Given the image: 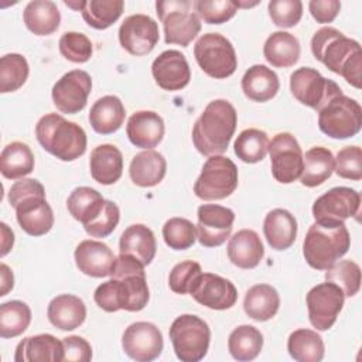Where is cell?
<instances>
[{"instance_id": "cell-1", "label": "cell", "mask_w": 362, "mask_h": 362, "mask_svg": "<svg viewBox=\"0 0 362 362\" xmlns=\"http://www.w3.org/2000/svg\"><path fill=\"white\" fill-rule=\"evenodd\" d=\"M112 279L99 284L93 298L98 307L107 313L119 310L140 311L150 298L144 264L129 255H119L115 262Z\"/></svg>"}, {"instance_id": "cell-2", "label": "cell", "mask_w": 362, "mask_h": 362, "mask_svg": "<svg viewBox=\"0 0 362 362\" xmlns=\"http://www.w3.org/2000/svg\"><path fill=\"white\" fill-rule=\"evenodd\" d=\"M311 52L329 71L361 89L362 49L358 41L345 37L334 27H322L311 38Z\"/></svg>"}, {"instance_id": "cell-3", "label": "cell", "mask_w": 362, "mask_h": 362, "mask_svg": "<svg viewBox=\"0 0 362 362\" xmlns=\"http://www.w3.org/2000/svg\"><path fill=\"white\" fill-rule=\"evenodd\" d=\"M238 123L233 105L225 99H215L206 105L192 127V143L204 156H219L226 151Z\"/></svg>"}, {"instance_id": "cell-4", "label": "cell", "mask_w": 362, "mask_h": 362, "mask_svg": "<svg viewBox=\"0 0 362 362\" xmlns=\"http://www.w3.org/2000/svg\"><path fill=\"white\" fill-rule=\"evenodd\" d=\"M8 202L16 209L20 228L31 236L48 233L54 225V212L45 199L44 185L34 178L16 181L8 191Z\"/></svg>"}, {"instance_id": "cell-5", "label": "cell", "mask_w": 362, "mask_h": 362, "mask_svg": "<svg viewBox=\"0 0 362 362\" xmlns=\"http://www.w3.org/2000/svg\"><path fill=\"white\" fill-rule=\"evenodd\" d=\"M35 137L45 151L61 161H74L86 151L85 130L58 113H48L37 122Z\"/></svg>"}, {"instance_id": "cell-6", "label": "cell", "mask_w": 362, "mask_h": 362, "mask_svg": "<svg viewBox=\"0 0 362 362\" xmlns=\"http://www.w3.org/2000/svg\"><path fill=\"white\" fill-rule=\"evenodd\" d=\"M351 246V236L345 223L324 225L314 222L304 238L303 255L305 262L317 270H328Z\"/></svg>"}, {"instance_id": "cell-7", "label": "cell", "mask_w": 362, "mask_h": 362, "mask_svg": "<svg viewBox=\"0 0 362 362\" xmlns=\"http://www.w3.org/2000/svg\"><path fill=\"white\" fill-rule=\"evenodd\" d=\"M156 10L164 28L167 44L188 47L201 31V20L189 0H160Z\"/></svg>"}, {"instance_id": "cell-8", "label": "cell", "mask_w": 362, "mask_h": 362, "mask_svg": "<svg viewBox=\"0 0 362 362\" xmlns=\"http://www.w3.org/2000/svg\"><path fill=\"white\" fill-rule=\"evenodd\" d=\"M168 334L174 352L181 362H198L206 355L211 329L198 315L182 314L177 317Z\"/></svg>"}, {"instance_id": "cell-9", "label": "cell", "mask_w": 362, "mask_h": 362, "mask_svg": "<svg viewBox=\"0 0 362 362\" xmlns=\"http://www.w3.org/2000/svg\"><path fill=\"white\" fill-rule=\"evenodd\" d=\"M194 57L199 68L215 79H225L238 68V58L232 42L219 33L201 35L194 45Z\"/></svg>"}, {"instance_id": "cell-10", "label": "cell", "mask_w": 362, "mask_h": 362, "mask_svg": "<svg viewBox=\"0 0 362 362\" xmlns=\"http://www.w3.org/2000/svg\"><path fill=\"white\" fill-rule=\"evenodd\" d=\"M318 127L332 139L354 137L362 127V107L355 99L342 93L318 112Z\"/></svg>"}, {"instance_id": "cell-11", "label": "cell", "mask_w": 362, "mask_h": 362, "mask_svg": "<svg viewBox=\"0 0 362 362\" xmlns=\"http://www.w3.org/2000/svg\"><path fill=\"white\" fill-rule=\"evenodd\" d=\"M238 187V167L225 156H211L194 184V192L204 201L223 199Z\"/></svg>"}, {"instance_id": "cell-12", "label": "cell", "mask_w": 362, "mask_h": 362, "mask_svg": "<svg viewBox=\"0 0 362 362\" xmlns=\"http://www.w3.org/2000/svg\"><path fill=\"white\" fill-rule=\"evenodd\" d=\"M290 90L303 105L320 112L329 100L342 95V89L331 79L324 78L317 69L303 66L290 76Z\"/></svg>"}, {"instance_id": "cell-13", "label": "cell", "mask_w": 362, "mask_h": 362, "mask_svg": "<svg viewBox=\"0 0 362 362\" xmlns=\"http://www.w3.org/2000/svg\"><path fill=\"white\" fill-rule=\"evenodd\" d=\"M361 195L349 187H334L313 204V216L315 222L331 225L342 223L348 218L359 214Z\"/></svg>"}, {"instance_id": "cell-14", "label": "cell", "mask_w": 362, "mask_h": 362, "mask_svg": "<svg viewBox=\"0 0 362 362\" xmlns=\"http://www.w3.org/2000/svg\"><path fill=\"white\" fill-rule=\"evenodd\" d=\"M344 291L332 281L314 286L305 297L311 325L318 331L329 329L344 307Z\"/></svg>"}, {"instance_id": "cell-15", "label": "cell", "mask_w": 362, "mask_h": 362, "mask_svg": "<svg viewBox=\"0 0 362 362\" xmlns=\"http://www.w3.org/2000/svg\"><path fill=\"white\" fill-rule=\"evenodd\" d=\"M272 174L281 184H291L303 171V150L297 139L287 132L277 133L269 143Z\"/></svg>"}, {"instance_id": "cell-16", "label": "cell", "mask_w": 362, "mask_h": 362, "mask_svg": "<svg viewBox=\"0 0 362 362\" xmlns=\"http://www.w3.org/2000/svg\"><path fill=\"white\" fill-rule=\"evenodd\" d=\"M90 89L92 79L89 74L82 69H72L54 83L52 102L59 112L75 115L86 106Z\"/></svg>"}, {"instance_id": "cell-17", "label": "cell", "mask_w": 362, "mask_h": 362, "mask_svg": "<svg viewBox=\"0 0 362 362\" xmlns=\"http://www.w3.org/2000/svg\"><path fill=\"white\" fill-rule=\"evenodd\" d=\"M197 238L205 247H216L230 236L235 212L230 208L216 204H202L198 206Z\"/></svg>"}, {"instance_id": "cell-18", "label": "cell", "mask_w": 362, "mask_h": 362, "mask_svg": "<svg viewBox=\"0 0 362 362\" xmlns=\"http://www.w3.org/2000/svg\"><path fill=\"white\" fill-rule=\"evenodd\" d=\"M122 346L129 358L137 362H150L161 355L163 334L153 322L137 321L124 329Z\"/></svg>"}, {"instance_id": "cell-19", "label": "cell", "mask_w": 362, "mask_h": 362, "mask_svg": "<svg viewBox=\"0 0 362 362\" xmlns=\"http://www.w3.org/2000/svg\"><path fill=\"white\" fill-rule=\"evenodd\" d=\"M158 25L146 14H132L124 18L119 28L120 45L132 55L150 54L158 42Z\"/></svg>"}, {"instance_id": "cell-20", "label": "cell", "mask_w": 362, "mask_h": 362, "mask_svg": "<svg viewBox=\"0 0 362 362\" xmlns=\"http://www.w3.org/2000/svg\"><path fill=\"white\" fill-rule=\"evenodd\" d=\"M192 298L211 310H228L238 300L233 283L214 273H201L189 291Z\"/></svg>"}, {"instance_id": "cell-21", "label": "cell", "mask_w": 362, "mask_h": 362, "mask_svg": "<svg viewBox=\"0 0 362 362\" xmlns=\"http://www.w3.org/2000/svg\"><path fill=\"white\" fill-rule=\"evenodd\" d=\"M151 74L156 83L164 90H180L189 83L191 69L187 58L177 49L161 52L151 64Z\"/></svg>"}, {"instance_id": "cell-22", "label": "cell", "mask_w": 362, "mask_h": 362, "mask_svg": "<svg viewBox=\"0 0 362 362\" xmlns=\"http://www.w3.org/2000/svg\"><path fill=\"white\" fill-rule=\"evenodd\" d=\"M75 263L79 272L90 277L110 276L116 257L112 249L99 240H82L75 249Z\"/></svg>"}, {"instance_id": "cell-23", "label": "cell", "mask_w": 362, "mask_h": 362, "mask_svg": "<svg viewBox=\"0 0 362 362\" xmlns=\"http://www.w3.org/2000/svg\"><path fill=\"white\" fill-rule=\"evenodd\" d=\"M165 132L163 117L153 110L133 113L126 124V134L136 147L153 150L163 140Z\"/></svg>"}, {"instance_id": "cell-24", "label": "cell", "mask_w": 362, "mask_h": 362, "mask_svg": "<svg viewBox=\"0 0 362 362\" xmlns=\"http://www.w3.org/2000/svg\"><path fill=\"white\" fill-rule=\"evenodd\" d=\"M16 362H61L64 361V344L51 334L27 337L18 342L14 355Z\"/></svg>"}, {"instance_id": "cell-25", "label": "cell", "mask_w": 362, "mask_h": 362, "mask_svg": "<svg viewBox=\"0 0 362 362\" xmlns=\"http://www.w3.org/2000/svg\"><path fill=\"white\" fill-rule=\"evenodd\" d=\"M47 315L49 322L58 329L72 331L83 324L86 305L74 294H59L49 301Z\"/></svg>"}, {"instance_id": "cell-26", "label": "cell", "mask_w": 362, "mask_h": 362, "mask_svg": "<svg viewBox=\"0 0 362 362\" xmlns=\"http://www.w3.org/2000/svg\"><path fill=\"white\" fill-rule=\"evenodd\" d=\"M263 233L272 249L286 250L296 240L297 221L287 209H272L264 218Z\"/></svg>"}, {"instance_id": "cell-27", "label": "cell", "mask_w": 362, "mask_h": 362, "mask_svg": "<svg viewBox=\"0 0 362 362\" xmlns=\"http://www.w3.org/2000/svg\"><path fill=\"white\" fill-rule=\"evenodd\" d=\"M264 256V247L259 235L252 229L238 230L228 243L229 260L240 269L256 267Z\"/></svg>"}, {"instance_id": "cell-28", "label": "cell", "mask_w": 362, "mask_h": 362, "mask_svg": "<svg viewBox=\"0 0 362 362\" xmlns=\"http://www.w3.org/2000/svg\"><path fill=\"white\" fill-rule=\"evenodd\" d=\"M89 168L92 178L102 184L110 185L119 181L123 173L122 151L113 144H100L90 153Z\"/></svg>"}, {"instance_id": "cell-29", "label": "cell", "mask_w": 362, "mask_h": 362, "mask_svg": "<svg viewBox=\"0 0 362 362\" xmlns=\"http://www.w3.org/2000/svg\"><path fill=\"white\" fill-rule=\"evenodd\" d=\"M119 250L122 255L133 256L141 264L147 266L156 256V236L153 230L143 223L130 225L120 236Z\"/></svg>"}, {"instance_id": "cell-30", "label": "cell", "mask_w": 362, "mask_h": 362, "mask_svg": "<svg viewBox=\"0 0 362 362\" xmlns=\"http://www.w3.org/2000/svg\"><path fill=\"white\" fill-rule=\"evenodd\" d=\"M167 171V161L156 150L137 153L129 165V175L133 184L139 187H154L160 184Z\"/></svg>"}, {"instance_id": "cell-31", "label": "cell", "mask_w": 362, "mask_h": 362, "mask_svg": "<svg viewBox=\"0 0 362 362\" xmlns=\"http://www.w3.org/2000/svg\"><path fill=\"white\" fill-rule=\"evenodd\" d=\"M126 117L122 100L115 95H106L98 99L89 112V123L99 134H112L117 132Z\"/></svg>"}, {"instance_id": "cell-32", "label": "cell", "mask_w": 362, "mask_h": 362, "mask_svg": "<svg viewBox=\"0 0 362 362\" xmlns=\"http://www.w3.org/2000/svg\"><path fill=\"white\" fill-rule=\"evenodd\" d=\"M280 81L274 71L266 65L250 66L242 78V90L253 102H267L277 95Z\"/></svg>"}, {"instance_id": "cell-33", "label": "cell", "mask_w": 362, "mask_h": 362, "mask_svg": "<svg viewBox=\"0 0 362 362\" xmlns=\"http://www.w3.org/2000/svg\"><path fill=\"white\" fill-rule=\"evenodd\" d=\"M280 307V296L270 284L252 286L243 300V310L255 321H267L273 318Z\"/></svg>"}, {"instance_id": "cell-34", "label": "cell", "mask_w": 362, "mask_h": 362, "mask_svg": "<svg viewBox=\"0 0 362 362\" xmlns=\"http://www.w3.org/2000/svg\"><path fill=\"white\" fill-rule=\"evenodd\" d=\"M25 27L35 35H49L55 33L61 23V14L54 1L33 0L23 13Z\"/></svg>"}, {"instance_id": "cell-35", "label": "cell", "mask_w": 362, "mask_h": 362, "mask_svg": "<svg viewBox=\"0 0 362 362\" xmlns=\"http://www.w3.org/2000/svg\"><path fill=\"white\" fill-rule=\"evenodd\" d=\"M263 55L276 68L293 66L300 58V42L290 33H272L263 45Z\"/></svg>"}, {"instance_id": "cell-36", "label": "cell", "mask_w": 362, "mask_h": 362, "mask_svg": "<svg viewBox=\"0 0 362 362\" xmlns=\"http://www.w3.org/2000/svg\"><path fill=\"white\" fill-rule=\"evenodd\" d=\"M334 156L327 147H313L303 154V171L300 181L305 187H317L325 182L334 173Z\"/></svg>"}, {"instance_id": "cell-37", "label": "cell", "mask_w": 362, "mask_h": 362, "mask_svg": "<svg viewBox=\"0 0 362 362\" xmlns=\"http://www.w3.org/2000/svg\"><path fill=\"white\" fill-rule=\"evenodd\" d=\"M34 154L23 141L7 144L0 156V171L4 178L18 180L34 170Z\"/></svg>"}, {"instance_id": "cell-38", "label": "cell", "mask_w": 362, "mask_h": 362, "mask_svg": "<svg viewBox=\"0 0 362 362\" xmlns=\"http://www.w3.org/2000/svg\"><path fill=\"white\" fill-rule=\"evenodd\" d=\"M105 201L106 199L96 189L90 187H78L69 194L66 208L74 219L86 225L102 212Z\"/></svg>"}, {"instance_id": "cell-39", "label": "cell", "mask_w": 362, "mask_h": 362, "mask_svg": "<svg viewBox=\"0 0 362 362\" xmlns=\"http://www.w3.org/2000/svg\"><path fill=\"white\" fill-rule=\"evenodd\" d=\"M287 351L297 362H320L324 358V341L317 331L300 328L290 334Z\"/></svg>"}, {"instance_id": "cell-40", "label": "cell", "mask_w": 362, "mask_h": 362, "mask_svg": "<svg viewBox=\"0 0 362 362\" xmlns=\"http://www.w3.org/2000/svg\"><path fill=\"white\" fill-rule=\"evenodd\" d=\"M263 348V335L253 325L236 327L228 338V349L236 361H253Z\"/></svg>"}, {"instance_id": "cell-41", "label": "cell", "mask_w": 362, "mask_h": 362, "mask_svg": "<svg viewBox=\"0 0 362 362\" xmlns=\"http://www.w3.org/2000/svg\"><path fill=\"white\" fill-rule=\"evenodd\" d=\"M123 8V0H88L82 1L81 13L89 27L105 30L119 20Z\"/></svg>"}, {"instance_id": "cell-42", "label": "cell", "mask_w": 362, "mask_h": 362, "mask_svg": "<svg viewBox=\"0 0 362 362\" xmlns=\"http://www.w3.org/2000/svg\"><path fill=\"white\" fill-rule=\"evenodd\" d=\"M31 322L30 307L20 301L11 300L0 305V337L14 338L21 335Z\"/></svg>"}, {"instance_id": "cell-43", "label": "cell", "mask_w": 362, "mask_h": 362, "mask_svg": "<svg viewBox=\"0 0 362 362\" xmlns=\"http://www.w3.org/2000/svg\"><path fill=\"white\" fill-rule=\"evenodd\" d=\"M269 136L260 129H246L239 133L233 148L238 158L243 163L255 164L262 161L269 151Z\"/></svg>"}, {"instance_id": "cell-44", "label": "cell", "mask_w": 362, "mask_h": 362, "mask_svg": "<svg viewBox=\"0 0 362 362\" xmlns=\"http://www.w3.org/2000/svg\"><path fill=\"white\" fill-rule=\"evenodd\" d=\"M30 74L27 59L21 54H6L0 58V92L8 93L20 89Z\"/></svg>"}, {"instance_id": "cell-45", "label": "cell", "mask_w": 362, "mask_h": 362, "mask_svg": "<svg viewBox=\"0 0 362 362\" xmlns=\"http://www.w3.org/2000/svg\"><path fill=\"white\" fill-rule=\"evenodd\" d=\"M325 280L335 283L345 297H354L361 288V267L354 260H339L325 270Z\"/></svg>"}, {"instance_id": "cell-46", "label": "cell", "mask_w": 362, "mask_h": 362, "mask_svg": "<svg viewBox=\"0 0 362 362\" xmlns=\"http://www.w3.org/2000/svg\"><path fill=\"white\" fill-rule=\"evenodd\" d=\"M165 245L174 250H185L195 243L197 226L185 218H170L163 226Z\"/></svg>"}, {"instance_id": "cell-47", "label": "cell", "mask_w": 362, "mask_h": 362, "mask_svg": "<svg viewBox=\"0 0 362 362\" xmlns=\"http://www.w3.org/2000/svg\"><path fill=\"white\" fill-rule=\"evenodd\" d=\"M58 45H59L61 55L65 59L75 64H83L89 61L93 52L90 40L85 34L76 33V31H69L62 34Z\"/></svg>"}, {"instance_id": "cell-48", "label": "cell", "mask_w": 362, "mask_h": 362, "mask_svg": "<svg viewBox=\"0 0 362 362\" xmlns=\"http://www.w3.org/2000/svg\"><path fill=\"white\" fill-rule=\"evenodd\" d=\"M194 8L199 17L208 24H222L230 20L236 11V1L230 0H197Z\"/></svg>"}, {"instance_id": "cell-49", "label": "cell", "mask_w": 362, "mask_h": 362, "mask_svg": "<svg viewBox=\"0 0 362 362\" xmlns=\"http://www.w3.org/2000/svg\"><path fill=\"white\" fill-rule=\"evenodd\" d=\"M334 160V171L338 177L352 181L362 178V150L359 146L344 147Z\"/></svg>"}, {"instance_id": "cell-50", "label": "cell", "mask_w": 362, "mask_h": 362, "mask_svg": "<svg viewBox=\"0 0 362 362\" xmlns=\"http://www.w3.org/2000/svg\"><path fill=\"white\" fill-rule=\"evenodd\" d=\"M267 8L272 21L281 28L294 27L303 16V3L300 0H272Z\"/></svg>"}, {"instance_id": "cell-51", "label": "cell", "mask_w": 362, "mask_h": 362, "mask_svg": "<svg viewBox=\"0 0 362 362\" xmlns=\"http://www.w3.org/2000/svg\"><path fill=\"white\" fill-rule=\"evenodd\" d=\"M202 273L199 263L192 260H184L177 263L168 276V286L177 294H187L191 291L197 277Z\"/></svg>"}, {"instance_id": "cell-52", "label": "cell", "mask_w": 362, "mask_h": 362, "mask_svg": "<svg viewBox=\"0 0 362 362\" xmlns=\"http://www.w3.org/2000/svg\"><path fill=\"white\" fill-rule=\"evenodd\" d=\"M119 219V206L115 202L106 199L102 212L93 221L83 225V229L92 238H106L116 229Z\"/></svg>"}, {"instance_id": "cell-53", "label": "cell", "mask_w": 362, "mask_h": 362, "mask_svg": "<svg viewBox=\"0 0 362 362\" xmlns=\"http://www.w3.org/2000/svg\"><path fill=\"white\" fill-rule=\"evenodd\" d=\"M64 344V361L75 362H89L92 359L90 344L78 335H71L62 338Z\"/></svg>"}, {"instance_id": "cell-54", "label": "cell", "mask_w": 362, "mask_h": 362, "mask_svg": "<svg viewBox=\"0 0 362 362\" xmlns=\"http://www.w3.org/2000/svg\"><path fill=\"white\" fill-rule=\"evenodd\" d=\"M308 8L317 23L327 24L335 20L341 10V3L338 0H311Z\"/></svg>"}, {"instance_id": "cell-55", "label": "cell", "mask_w": 362, "mask_h": 362, "mask_svg": "<svg viewBox=\"0 0 362 362\" xmlns=\"http://www.w3.org/2000/svg\"><path fill=\"white\" fill-rule=\"evenodd\" d=\"M0 276H1V288H0V296H6L14 286V276L10 267L6 263L0 264Z\"/></svg>"}, {"instance_id": "cell-56", "label": "cell", "mask_w": 362, "mask_h": 362, "mask_svg": "<svg viewBox=\"0 0 362 362\" xmlns=\"http://www.w3.org/2000/svg\"><path fill=\"white\" fill-rule=\"evenodd\" d=\"M0 228H1V253L0 255H1V257H4L13 247L14 233L4 222L0 223Z\"/></svg>"}]
</instances>
